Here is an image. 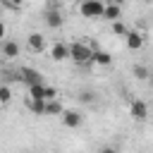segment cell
Here are the masks:
<instances>
[{
	"instance_id": "6da1fadb",
	"label": "cell",
	"mask_w": 153,
	"mask_h": 153,
	"mask_svg": "<svg viewBox=\"0 0 153 153\" xmlns=\"http://www.w3.org/2000/svg\"><path fill=\"white\" fill-rule=\"evenodd\" d=\"M69 57L76 65H88V62H93V45L86 41H74L69 45Z\"/></svg>"
},
{
	"instance_id": "7a4b0ae2",
	"label": "cell",
	"mask_w": 153,
	"mask_h": 153,
	"mask_svg": "<svg viewBox=\"0 0 153 153\" xmlns=\"http://www.w3.org/2000/svg\"><path fill=\"white\" fill-rule=\"evenodd\" d=\"M105 0H81L79 2V14L86 19H100L105 14Z\"/></svg>"
},
{
	"instance_id": "3957f363",
	"label": "cell",
	"mask_w": 153,
	"mask_h": 153,
	"mask_svg": "<svg viewBox=\"0 0 153 153\" xmlns=\"http://www.w3.org/2000/svg\"><path fill=\"white\" fill-rule=\"evenodd\" d=\"M17 76H19V81H24L26 86H36V84H43V76H41V72H36V69H31V67H19Z\"/></svg>"
},
{
	"instance_id": "277c9868",
	"label": "cell",
	"mask_w": 153,
	"mask_h": 153,
	"mask_svg": "<svg viewBox=\"0 0 153 153\" xmlns=\"http://www.w3.org/2000/svg\"><path fill=\"white\" fill-rule=\"evenodd\" d=\"M129 112H131V117H134V120H139V122H143V120L148 117V105H146L143 100H139V98H134V100L129 103Z\"/></svg>"
},
{
	"instance_id": "5b68a950",
	"label": "cell",
	"mask_w": 153,
	"mask_h": 153,
	"mask_svg": "<svg viewBox=\"0 0 153 153\" xmlns=\"http://www.w3.org/2000/svg\"><path fill=\"white\" fill-rule=\"evenodd\" d=\"M0 53H2L5 60H14V57H19V43L12 41V38H5L2 45H0Z\"/></svg>"
},
{
	"instance_id": "8992f818",
	"label": "cell",
	"mask_w": 153,
	"mask_h": 153,
	"mask_svg": "<svg viewBox=\"0 0 153 153\" xmlns=\"http://www.w3.org/2000/svg\"><path fill=\"white\" fill-rule=\"evenodd\" d=\"M60 117H62V124L69 127V129H76V127H81V122H84L81 112H76V110H65Z\"/></svg>"
},
{
	"instance_id": "52a82bcc",
	"label": "cell",
	"mask_w": 153,
	"mask_h": 153,
	"mask_svg": "<svg viewBox=\"0 0 153 153\" xmlns=\"http://www.w3.org/2000/svg\"><path fill=\"white\" fill-rule=\"evenodd\" d=\"M45 24H48L50 29H60V26H62V12L57 10V5H53V7L45 12Z\"/></svg>"
},
{
	"instance_id": "ba28073f",
	"label": "cell",
	"mask_w": 153,
	"mask_h": 153,
	"mask_svg": "<svg viewBox=\"0 0 153 153\" xmlns=\"http://www.w3.org/2000/svg\"><path fill=\"white\" fill-rule=\"evenodd\" d=\"M124 43H127L129 50H139V48L143 45V33H141V31H129V33L124 36Z\"/></svg>"
},
{
	"instance_id": "9c48e42d",
	"label": "cell",
	"mask_w": 153,
	"mask_h": 153,
	"mask_svg": "<svg viewBox=\"0 0 153 153\" xmlns=\"http://www.w3.org/2000/svg\"><path fill=\"white\" fill-rule=\"evenodd\" d=\"M26 43H29V48L33 50V53H43L45 50V38H43V33H29V38H26Z\"/></svg>"
},
{
	"instance_id": "30bf717a",
	"label": "cell",
	"mask_w": 153,
	"mask_h": 153,
	"mask_svg": "<svg viewBox=\"0 0 153 153\" xmlns=\"http://www.w3.org/2000/svg\"><path fill=\"white\" fill-rule=\"evenodd\" d=\"M50 57H53L55 62L67 60V57H69V45H65V43H53V48H50Z\"/></svg>"
},
{
	"instance_id": "8fae6325",
	"label": "cell",
	"mask_w": 153,
	"mask_h": 153,
	"mask_svg": "<svg viewBox=\"0 0 153 153\" xmlns=\"http://www.w3.org/2000/svg\"><path fill=\"white\" fill-rule=\"evenodd\" d=\"M26 105H29V110L33 112V115H45V105H48V100L45 98H26Z\"/></svg>"
},
{
	"instance_id": "7c38bea8",
	"label": "cell",
	"mask_w": 153,
	"mask_h": 153,
	"mask_svg": "<svg viewBox=\"0 0 153 153\" xmlns=\"http://www.w3.org/2000/svg\"><path fill=\"white\" fill-rule=\"evenodd\" d=\"M122 17V7H120V2H108L105 5V14H103V19H108V22H117Z\"/></svg>"
},
{
	"instance_id": "4fadbf2b",
	"label": "cell",
	"mask_w": 153,
	"mask_h": 153,
	"mask_svg": "<svg viewBox=\"0 0 153 153\" xmlns=\"http://www.w3.org/2000/svg\"><path fill=\"white\" fill-rule=\"evenodd\" d=\"M93 62L100 65V67H108V65H112V55L108 50H103V48H96L93 50Z\"/></svg>"
},
{
	"instance_id": "5bb4252c",
	"label": "cell",
	"mask_w": 153,
	"mask_h": 153,
	"mask_svg": "<svg viewBox=\"0 0 153 153\" xmlns=\"http://www.w3.org/2000/svg\"><path fill=\"white\" fill-rule=\"evenodd\" d=\"M62 112H65V108H62L60 98H55V100H48V105H45V115H62Z\"/></svg>"
},
{
	"instance_id": "9a60e30c",
	"label": "cell",
	"mask_w": 153,
	"mask_h": 153,
	"mask_svg": "<svg viewBox=\"0 0 153 153\" xmlns=\"http://www.w3.org/2000/svg\"><path fill=\"white\" fill-rule=\"evenodd\" d=\"M131 74H134L139 81H146V79L151 76V72H148V67H146V65H134V67H131Z\"/></svg>"
},
{
	"instance_id": "2e32d148",
	"label": "cell",
	"mask_w": 153,
	"mask_h": 153,
	"mask_svg": "<svg viewBox=\"0 0 153 153\" xmlns=\"http://www.w3.org/2000/svg\"><path fill=\"white\" fill-rule=\"evenodd\" d=\"M45 84H36V86H29V96L31 98H45Z\"/></svg>"
},
{
	"instance_id": "e0dca14e",
	"label": "cell",
	"mask_w": 153,
	"mask_h": 153,
	"mask_svg": "<svg viewBox=\"0 0 153 153\" xmlns=\"http://www.w3.org/2000/svg\"><path fill=\"white\" fill-rule=\"evenodd\" d=\"M112 33H117V36H127L129 29H127V24H124L122 19H117V22H112Z\"/></svg>"
},
{
	"instance_id": "ac0fdd59",
	"label": "cell",
	"mask_w": 153,
	"mask_h": 153,
	"mask_svg": "<svg viewBox=\"0 0 153 153\" xmlns=\"http://www.w3.org/2000/svg\"><path fill=\"white\" fill-rule=\"evenodd\" d=\"M10 100H12V88H10L7 84H2V86H0V103L7 105Z\"/></svg>"
},
{
	"instance_id": "d6986e66",
	"label": "cell",
	"mask_w": 153,
	"mask_h": 153,
	"mask_svg": "<svg viewBox=\"0 0 153 153\" xmlns=\"http://www.w3.org/2000/svg\"><path fill=\"white\" fill-rule=\"evenodd\" d=\"M60 93H57V88H53V86H48L45 88V100H55Z\"/></svg>"
},
{
	"instance_id": "ffe728a7",
	"label": "cell",
	"mask_w": 153,
	"mask_h": 153,
	"mask_svg": "<svg viewBox=\"0 0 153 153\" xmlns=\"http://www.w3.org/2000/svg\"><path fill=\"white\" fill-rule=\"evenodd\" d=\"M91 100H93V93L91 91H84L81 93V103H91Z\"/></svg>"
},
{
	"instance_id": "44dd1931",
	"label": "cell",
	"mask_w": 153,
	"mask_h": 153,
	"mask_svg": "<svg viewBox=\"0 0 153 153\" xmlns=\"http://www.w3.org/2000/svg\"><path fill=\"white\" fill-rule=\"evenodd\" d=\"M2 2H5L7 7H19V5L24 2V0H2Z\"/></svg>"
},
{
	"instance_id": "7402d4cb",
	"label": "cell",
	"mask_w": 153,
	"mask_h": 153,
	"mask_svg": "<svg viewBox=\"0 0 153 153\" xmlns=\"http://www.w3.org/2000/svg\"><path fill=\"white\" fill-rule=\"evenodd\" d=\"M98 153H117V148H110V146H105V148H100Z\"/></svg>"
},
{
	"instance_id": "603a6c76",
	"label": "cell",
	"mask_w": 153,
	"mask_h": 153,
	"mask_svg": "<svg viewBox=\"0 0 153 153\" xmlns=\"http://www.w3.org/2000/svg\"><path fill=\"white\" fill-rule=\"evenodd\" d=\"M48 2H50V5H60L62 0H48Z\"/></svg>"
},
{
	"instance_id": "cb8c5ba5",
	"label": "cell",
	"mask_w": 153,
	"mask_h": 153,
	"mask_svg": "<svg viewBox=\"0 0 153 153\" xmlns=\"http://www.w3.org/2000/svg\"><path fill=\"white\" fill-rule=\"evenodd\" d=\"M110 2H122V0H110Z\"/></svg>"
},
{
	"instance_id": "d4e9b609",
	"label": "cell",
	"mask_w": 153,
	"mask_h": 153,
	"mask_svg": "<svg viewBox=\"0 0 153 153\" xmlns=\"http://www.w3.org/2000/svg\"><path fill=\"white\" fill-rule=\"evenodd\" d=\"M143 2H153V0H143Z\"/></svg>"
}]
</instances>
